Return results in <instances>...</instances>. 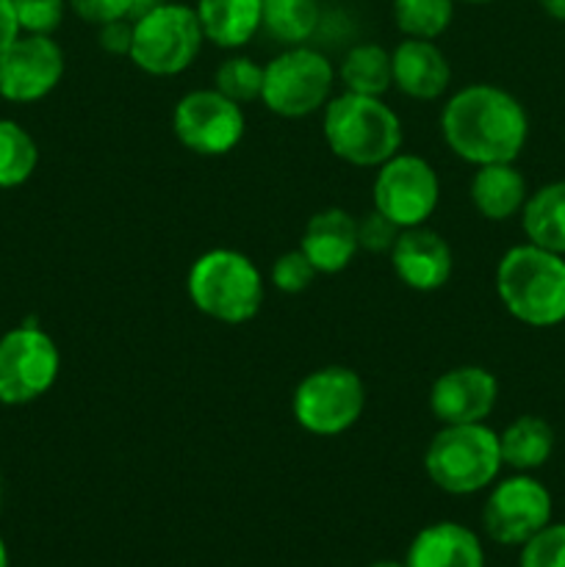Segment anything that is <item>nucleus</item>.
<instances>
[{
	"label": "nucleus",
	"instance_id": "1",
	"mask_svg": "<svg viewBox=\"0 0 565 567\" xmlns=\"http://www.w3.org/2000/svg\"><path fill=\"white\" fill-rule=\"evenodd\" d=\"M441 133L446 147L469 164H515L530 138V116L502 86L471 83L446 100Z\"/></svg>",
	"mask_w": 565,
	"mask_h": 567
},
{
	"label": "nucleus",
	"instance_id": "2",
	"mask_svg": "<svg viewBox=\"0 0 565 567\" xmlns=\"http://www.w3.org/2000/svg\"><path fill=\"white\" fill-rule=\"evenodd\" d=\"M496 293L513 319L530 327L565 321V255L535 244L507 249L496 266Z\"/></svg>",
	"mask_w": 565,
	"mask_h": 567
},
{
	"label": "nucleus",
	"instance_id": "3",
	"mask_svg": "<svg viewBox=\"0 0 565 567\" xmlns=\"http://www.w3.org/2000/svg\"><path fill=\"white\" fill-rule=\"evenodd\" d=\"M327 147L352 166H382L402 147V122L382 97L343 92L325 105Z\"/></svg>",
	"mask_w": 565,
	"mask_h": 567
},
{
	"label": "nucleus",
	"instance_id": "4",
	"mask_svg": "<svg viewBox=\"0 0 565 567\" xmlns=\"http://www.w3.org/2000/svg\"><path fill=\"white\" fill-rule=\"evenodd\" d=\"M188 299L199 313L222 324H247L264 305V275L238 249H208L186 277Z\"/></svg>",
	"mask_w": 565,
	"mask_h": 567
},
{
	"label": "nucleus",
	"instance_id": "5",
	"mask_svg": "<svg viewBox=\"0 0 565 567\" xmlns=\"http://www.w3.org/2000/svg\"><path fill=\"white\" fill-rule=\"evenodd\" d=\"M504 468L499 432L487 424H452L435 432L424 452L427 480L449 496H474Z\"/></svg>",
	"mask_w": 565,
	"mask_h": 567
},
{
	"label": "nucleus",
	"instance_id": "6",
	"mask_svg": "<svg viewBox=\"0 0 565 567\" xmlns=\"http://www.w3.org/2000/svg\"><path fill=\"white\" fill-rule=\"evenodd\" d=\"M205 42L197 11L183 3H158L133 20V44L127 59L155 78L181 75L194 64Z\"/></svg>",
	"mask_w": 565,
	"mask_h": 567
},
{
	"label": "nucleus",
	"instance_id": "7",
	"mask_svg": "<svg viewBox=\"0 0 565 567\" xmlns=\"http://www.w3.org/2000/svg\"><path fill=\"white\" fill-rule=\"evenodd\" d=\"M366 410V385L349 365H321L302 377L294 391L291 413L305 432L336 437L352 430Z\"/></svg>",
	"mask_w": 565,
	"mask_h": 567
},
{
	"label": "nucleus",
	"instance_id": "8",
	"mask_svg": "<svg viewBox=\"0 0 565 567\" xmlns=\"http://www.w3.org/2000/svg\"><path fill=\"white\" fill-rule=\"evenodd\" d=\"M336 86V70L319 50L297 48L282 50L264 66V100L266 109L286 120L316 114L325 109Z\"/></svg>",
	"mask_w": 565,
	"mask_h": 567
},
{
	"label": "nucleus",
	"instance_id": "9",
	"mask_svg": "<svg viewBox=\"0 0 565 567\" xmlns=\"http://www.w3.org/2000/svg\"><path fill=\"white\" fill-rule=\"evenodd\" d=\"M61 354L39 327H17L0 338V404H28L59 380Z\"/></svg>",
	"mask_w": 565,
	"mask_h": 567
},
{
	"label": "nucleus",
	"instance_id": "10",
	"mask_svg": "<svg viewBox=\"0 0 565 567\" xmlns=\"http://www.w3.org/2000/svg\"><path fill=\"white\" fill-rule=\"evenodd\" d=\"M371 197H374V210L408 230V227L427 225V219L435 214L438 199H441V181L430 161L421 155L397 153L386 164L377 166Z\"/></svg>",
	"mask_w": 565,
	"mask_h": 567
},
{
	"label": "nucleus",
	"instance_id": "11",
	"mask_svg": "<svg viewBox=\"0 0 565 567\" xmlns=\"http://www.w3.org/2000/svg\"><path fill=\"white\" fill-rule=\"evenodd\" d=\"M552 493L530 474L496 482L482 504V532L499 546H524L552 524Z\"/></svg>",
	"mask_w": 565,
	"mask_h": 567
},
{
	"label": "nucleus",
	"instance_id": "12",
	"mask_svg": "<svg viewBox=\"0 0 565 567\" xmlns=\"http://www.w3.org/2000/svg\"><path fill=\"white\" fill-rule=\"evenodd\" d=\"M177 142L197 155H227L244 138V111L216 89H194L172 111Z\"/></svg>",
	"mask_w": 565,
	"mask_h": 567
},
{
	"label": "nucleus",
	"instance_id": "13",
	"mask_svg": "<svg viewBox=\"0 0 565 567\" xmlns=\"http://www.w3.org/2000/svg\"><path fill=\"white\" fill-rule=\"evenodd\" d=\"M64 78V50L53 37L25 33L0 55V97L11 103H37Z\"/></svg>",
	"mask_w": 565,
	"mask_h": 567
},
{
	"label": "nucleus",
	"instance_id": "14",
	"mask_svg": "<svg viewBox=\"0 0 565 567\" xmlns=\"http://www.w3.org/2000/svg\"><path fill=\"white\" fill-rule=\"evenodd\" d=\"M499 399V380L482 365H458L432 382L430 413L438 424H485Z\"/></svg>",
	"mask_w": 565,
	"mask_h": 567
},
{
	"label": "nucleus",
	"instance_id": "15",
	"mask_svg": "<svg viewBox=\"0 0 565 567\" xmlns=\"http://www.w3.org/2000/svg\"><path fill=\"white\" fill-rule=\"evenodd\" d=\"M391 266L393 275L408 288L421 293L438 291L449 282L454 269L452 247L441 233L430 227H408L399 233L397 244L391 247Z\"/></svg>",
	"mask_w": 565,
	"mask_h": 567
},
{
	"label": "nucleus",
	"instance_id": "16",
	"mask_svg": "<svg viewBox=\"0 0 565 567\" xmlns=\"http://www.w3.org/2000/svg\"><path fill=\"white\" fill-rule=\"evenodd\" d=\"M393 86L413 100H438L452 83V66L432 39H402L391 53Z\"/></svg>",
	"mask_w": 565,
	"mask_h": 567
},
{
	"label": "nucleus",
	"instance_id": "17",
	"mask_svg": "<svg viewBox=\"0 0 565 567\" xmlns=\"http://www.w3.org/2000/svg\"><path fill=\"white\" fill-rule=\"evenodd\" d=\"M299 249L319 275H338L358 255V219L343 208H325L305 225Z\"/></svg>",
	"mask_w": 565,
	"mask_h": 567
},
{
	"label": "nucleus",
	"instance_id": "18",
	"mask_svg": "<svg viewBox=\"0 0 565 567\" xmlns=\"http://www.w3.org/2000/svg\"><path fill=\"white\" fill-rule=\"evenodd\" d=\"M404 567H485V548L469 526L438 520L413 537Z\"/></svg>",
	"mask_w": 565,
	"mask_h": 567
},
{
	"label": "nucleus",
	"instance_id": "19",
	"mask_svg": "<svg viewBox=\"0 0 565 567\" xmlns=\"http://www.w3.org/2000/svg\"><path fill=\"white\" fill-rule=\"evenodd\" d=\"M471 205L487 221H507L521 214L530 188L526 177L515 169V164H485L476 166L469 186Z\"/></svg>",
	"mask_w": 565,
	"mask_h": 567
},
{
	"label": "nucleus",
	"instance_id": "20",
	"mask_svg": "<svg viewBox=\"0 0 565 567\" xmlns=\"http://www.w3.org/2000/svg\"><path fill=\"white\" fill-rule=\"evenodd\" d=\"M194 11L205 39L225 50L244 48L264 22V0H199Z\"/></svg>",
	"mask_w": 565,
	"mask_h": 567
},
{
	"label": "nucleus",
	"instance_id": "21",
	"mask_svg": "<svg viewBox=\"0 0 565 567\" xmlns=\"http://www.w3.org/2000/svg\"><path fill=\"white\" fill-rule=\"evenodd\" d=\"M521 227L530 244L565 255V181L546 183L526 197Z\"/></svg>",
	"mask_w": 565,
	"mask_h": 567
},
{
	"label": "nucleus",
	"instance_id": "22",
	"mask_svg": "<svg viewBox=\"0 0 565 567\" xmlns=\"http://www.w3.org/2000/svg\"><path fill=\"white\" fill-rule=\"evenodd\" d=\"M499 449H502V463L507 468L530 474L552 457L554 430L548 421L537 419V415H518L499 435Z\"/></svg>",
	"mask_w": 565,
	"mask_h": 567
},
{
	"label": "nucleus",
	"instance_id": "23",
	"mask_svg": "<svg viewBox=\"0 0 565 567\" xmlns=\"http://www.w3.org/2000/svg\"><path fill=\"white\" fill-rule=\"evenodd\" d=\"M336 78L343 83L347 92L382 97V94L393 86L391 53H388L386 48H380V44L371 42L355 44V48L343 55Z\"/></svg>",
	"mask_w": 565,
	"mask_h": 567
},
{
	"label": "nucleus",
	"instance_id": "24",
	"mask_svg": "<svg viewBox=\"0 0 565 567\" xmlns=\"http://www.w3.org/2000/svg\"><path fill=\"white\" fill-rule=\"evenodd\" d=\"M319 20V0H264L260 28H266L277 42L297 48V44H305V39L314 37Z\"/></svg>",
	"mask_w": 565,
	"mask_h": 567
},
{
	"label": "nucleus",
	"instance_id": "25",
	"mask_svg": "<svg viewBox=\"0 0 565 567\" xmlns=\"http://www.w3.org/2000/svg\"><path fill=\"white\" fill-rule=\"evenodd\" d=\"M39 147L14 120H0V188L22 186L37 172Z\"/></svg>",
	"mask_w": 565,
	"mask_h": 567
},
{
	"label": "nucleus",
	"instance_id": "26",
	"mask_svg": "<svg viewBox=\"0 0 565 567\" xmlns=\"http://www.w3.org/2000/svg\"><path fill=\"white\" fill-rule=\"evenodd\" d=\"M454 17V0H393V22L404 37L438 39Z\"/></svg>",
	"mask_w": 565,
	"mask_h": 567
},
{
	"label": "nucleus",
	"instance_id": "27",
	"mask_svg": "<svg viewBox=\"0 0 565 567\" xmlns=\"http://www.w3.org/2000/svg\"><path fill=\"white\" fill-rule=\"evenodd\" d=\"M214 89L238 105L260 100V92H264V66L249 59V55H230V59H225L216 66Z\"/></svg>",
	"mask_w": 565,
	"mask_h": 567
},
{
	"label": "nucleus",
	"instance_id": "28",
	"mask_svg": "<svg viewBox=\"0 0 565 567\" xmlns=\"http://www.w3.org/2000/svg\"><path fill=\"white\" fill-rule=\"evenodd\" d=\"M518 567H565V524H548L521 546Z\"/></svg>",
	"mask_w": 565,
	"mask_h": 567
},
{
	"label": "nucleus",
	"instance_id": "29",
	"mask_svg": "<svg viewBox=\"0 0 565 567\" xmlns=\"http://www.w3.org/2000/svg\"><path fill=\"white\" fill-rule=\"evenodd\" d=\"M316 275L314 264L308 260V255L302 249H291V252H282L280 258L271 264V286L282 293H302L314 286Z\"/></svg>",
	"mask_w": 565,
	"mask_h": 567
},
{
	"label": "nucleus",
	"instance_id": "30",
	"mask_svg": "<svg viewBox=\"0 0 565 567\" xmlns=\"http://www.w3.org/2000/svg\"><path fill=\"white\" fill-rule=\"evenodd\" d=\"M20 31L50 37L64 20V0H11Z\"/></svg>",
	"mask_w": 565,
	"mask_h": 567
},
{
	"label": "nucleus",
	"instance_id": "31",
	"mask_svg": "<svg viewBox=\"0 0 565 567\" xmlns=\"http://www.w3.org/2000/svg\"><path fill=\"white\" fill-rule=\"evenodd\" d=\"M399 233H402V227H397L391 219H386L380 210H369V214H363L358 219V244L366 252H391Z\"/></svg>",
	"mask_w": 565,
	"mask_h": 567
},
{
	"label": "nucleus",
	"instance_id": "32",
	"mask_svg": "<svg viewBox=\"0 0 565 567\" xmlns=\"http://www.w3.org/2000/svg\"><path fill=\"white\" fill-rule=\"evenodd\" d=\"M70 6L83 22H92L97 28L114 20L133 22V14H136V0H70Z\"/></svg>",
	"mask_w": 565,
	"mask_h": 567
},
{
	"label": "nucleus",
	"instance_id": "33",
	"mask_svg": "<svg viewBox=\"0 0 565 567\" xmlns=\"http://www.w3.org/2000/svg\"><path fill=\"white\" fill-rule=\"evenodd\" d=\"M97 44L111 55H127L133 44V22L131 20H114L100 25Z\"/></svg>",
	"mask_w": 565,
	"mask_h": 567
},
{
	"label": "nucleus",
	"instance_id": "34",
	"mask_svg": "<svg viewBox=\"0 0 565 567\" xmlns=\"http://www.w3.org/2000/svg\"><path fill=\"white\" fill-rule=\"evenodd\" d=\"M20 22H17L14 3L11 0H0V55L14 44V39L20 37Z\"/></svg>",
	"mask_w": 565,
	"mask_h": 567
},
{
	"label": "nucleus",
	"instance_id": "35",
	"mask_svg": "<svg viewBox=\"0 0 565 567\" xmlns=\"http://www.w3.org/2000/svg\"><path fill=\"white\" fill-rule=\"evenodd\" d=\"M541 6L548 17L565 22V0H541Z\"/></svg>",
	"mask_w": 565,
	"mask_h": 567
},
{
	"label": "nucleus",
	"instance_id": "36",
	"mask_svg": "<svg viewBox=\"0 0 565 567\" xmlns=\"http://www.w3.org/2000/svg\"><path fill=\"white\" fill-rule=\"evenodd\" d=\"M0 567H9V548H6L3 537H0Z\"/></svg>",
	"mask_w": 565,
	"mask_h": 567
},
{
	"label": "nucleus",
	"instance_id": "37",
	"mask_svg": "<svg viewBox=\"0 0 565 567\" xmlns=\"http://www.w3.org/2000/svg\"><path fill=\"white\" fill-rule=\"evenodd\" d=\"M369 567H404V563H393V559H380V563H371Z\"/></svg>",
	"mask_w": 565,
	"mask_h": 567
},
{
	"label": "nucleus",
	"instance_id": "38",
	"mask_svg": "<svg viewBox=\"0 0 565 567\" xmlns=\"http://www.w3.org/2000/svg\"><path fill=\"white\" fill-rule=\"evenodd\" d=\"M465 3H491V0H465Z\"/></svg>",
	"mask_w": 565,
	"mask_h": 567
},
{
	"label": "nucleus",
	"instance_id": "39",
	"mask_svg": "<svg viewBox=\"0 0 565 567\" xmlns=\"http://www.w3.org/2000/svg\"><path fill=\"white\" fill-rule=\"evenodd\" d=\"M0 504H3V482H0Z\"/></svg>",
	"mask_w": 565,
	"mask_h": 567
}]
</instances>
